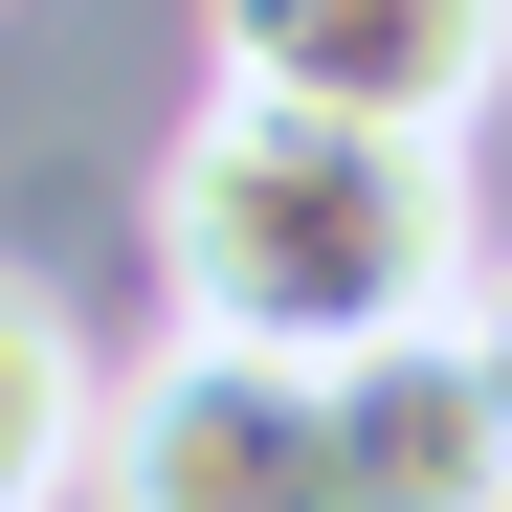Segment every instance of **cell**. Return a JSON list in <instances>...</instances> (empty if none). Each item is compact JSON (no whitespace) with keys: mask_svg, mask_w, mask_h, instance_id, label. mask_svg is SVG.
Segmentation results:
<instances>
[{"mask_svg":"<svg viewBox=\"0 0 512 512\" xmlns=\"http://www.w3.org/2000/svg\"><path fill=\"white\" fill-rule=\"evenodd\" d=\"M156 290L179 334H268V357H357L490 290V201L468 134L423 112H312V90H223L156 156Z\"/></svg>","mask_w":512,"mask_h":512,"instance_id":"cell-1","label":"cell"},{"mask_svg":"<svg viewBox=\"0 0 512 512\" xmlns=\"http://www.w3.org/2000/svg\"><path fill=\"white\" fill-rule=\"evenodd\" d=\"M90 490H112V512H357V490H334V357L179 334L156 379H112Z\"/></svg>","mask_w":512,"mask_h":512,"instance_id":"cell-2","label":"cell"},{"mask_svg":"<svg viewBox=\"0 0 512 512\" xmlns=\"http://www.w3.org/2000/svg\"><path fill=\"white\" fill-rule=\"evenodd\" d=\"M334 490L357 512H512V312H423L334 357Z\"/></svg>","mask_w":512,"mask_h":512,"instance_id":"cell-3","label":"cell"},{"mask_svg":"<svg viewBox=\"0 0 512 512\" xmlns=\"http://www.w3.org/2000/svg\"><path fill=\"white\" fill-rule=\"evenodd\" d=\"M223 90H312V112H423L468 134L512 90V0H201Z\"/></svg>","mask_w":512,"mask_h":512,"instance_id":"cell-4","label":"cell"},{"mask_svg":"<svg viewBox=\"0 0 512 512\" xmlns=\"http://www.w3.org/2000/svg\"><path fill=\"white\" fill-rule=\"evenodd\" d=\"M90 423H112V379H90V334H67V290L0 268V512H67Z\"/></svg>","mask_w":512,"mask_h":512,"instance_id":"cell-5","label":"cell"},{"mask_svg":"<svg viewBox=\"0 0 512 512\" xmlns=\"http://www.w3.org/2000/svg\"><path fill=\"white\" fill-rule=\"evenodd\" d=\"M490 312H512V290H490Z\"/></svg>","mask_w":512,"mask_h":512,"instance_id":"cell-6","label":"cell"}]
</instances>
